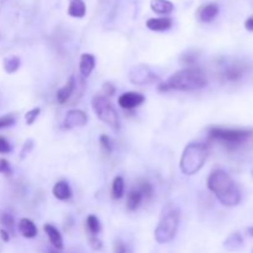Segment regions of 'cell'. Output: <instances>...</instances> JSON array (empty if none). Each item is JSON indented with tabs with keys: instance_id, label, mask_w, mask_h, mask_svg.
Here are the masks:
<instances>
[{
	"instance_id": "obj_27",
	"label": "cell",
	"mask_w": 253,
	"mask_h": 253,
	"mask_svg": "<svg viewBox=\"0 0 253 253\" xmlns=\"http://www.w3.org/2000/svg\"><path fill=\"white\" fill-rule=\"evenodd\" d=\"M13 171H11L10 163L5 160V158H0V174L4 176H11Z\"/></svg>"
},
{
	"instance_id": "obj_39",
	"label": "cell",
	"mask_w": 253,
	"mask_h": 253,
	"mask_svg": "<svg viewBox=\"0 0 253 253\" xmlns=\"http://www.w3.org/2000/svg\"><path fill=\"white\" fill-rule=\"evenodd\" d=\"M49 253H58V252H57V250H56V251H49Z\"/></svg>"
},
{
	"instance_id": "obj_14",
	"label": "cell",
	"mask_w": 253,
	"mask_h": 253,
	"mask_svg": "<svg viewBox=\"0 0 253 253\" xmlns=\"http://www.w3.org/2000/svg\"><path fill=\"white\" fill-rule=\"evenodd\" d=\"M87 8L83 0H69L68 5V15L75 19H82L86 16Z\"/></svg>"
},
{
	"instance_id": "obj_32",
	"label": "cell",
	"mask_w": 253,
	"mask_h": 253,
	"mask_svg": "<svg viewBox=\"0 0 253 253\" xmlns=\"http://www.w3.org/2000/svg\"><path fill=\"white\" fill-rule=\"evenodd\" d=\"M15 124V119L13 116H1L0 117V130L10 127Z\"/></svg>"
},
{
	"instance_id": "obj_3",
	"label": "cell",
	"mask_w": 253,
	"mask_h": 253,
	"mask_svg": "<svg viewBox=\"0 0 253 253\" xmlns=\"http://www.w3.org/2000/svg\"><path fill=\"white\" fill-rule=\"evenodd\" d=\"M179 220H181L179 207L173 203L164 205L155 230V240L158 243H168L173 241L178 231Z\"/></svg>"
},
{
	"instance_id": "obj_22",
	"label": "cell",
	"mask_w": 253,
	"mask_h": 253,
	"mask_svg": "<svg viewBox=\"0 0 253 253\" xmlns=\"http://www.w3.org/2000/svg\"><path fill=\"white\" fill-rule=\"evenodd\" d=\"M125 193V182L122 177H116L113 182V198L121 199Z\"/></svg>"
},
{
	"instance_id": "obj_31",
	"label": "cell",
	"mask_w": 253,
	"mask_h": 253,
	"mask_svg": "<svg viewBox=\"0 0 253 253\" xmlns=\"http://www.w3.org/2000/svg\"><path fill=\"white\" fill-rule=\"evenodd\" d=\"M11 150H13V147H11L8 139L4 138V137H0V153L5 155V153L11 152Z\"/></svg>"
},
{
	"instance_id": "obj_12",
	"label": "cell",
	"mask_w": 253,
	"mask_h": 253,
	"mask_svg": "<svg viewBox=\"0 0 253 253\" xmlns=\"http://www.w3.org/2000/svg\"><path fill=\"white\" fill-rule=\"evenodd\" d=\"M94 68H95V57L91 53H83L82 56H80L79 63V69L83 77H89L91 73L93 72Z\"/></svg>"
},
{
	"instance_id": "obj_8",
	"label": "cell",
	"mask_w": 253,
	"mask_h": 253,
	"mask_svg": "<svg viewBox=\"0 0 253 253\" xmlns=\"http://www.w3.org/2000/svg\"><path fill=\"white\" fill-rule=\"evenodd\" d=\"M88 122V116L82 110H69L67 113L63 121L65 129H75V127H83Z\"/></svg>"
},
{
	"instance_id": "obj_23",
	"label": "cell",
	"mask_w": 253,
	"mask_h": 253,
	"mask_svg": "<svg viewBox=\"0 0 253 253\" xmlns=\"http://www.w3.org/2000/svg\"><path fill=\"white\" fill-rule=\"evenodd\" d=\"M242 75V69L237 66H231V67L226 68L224 72V77L229 80H236Z\"/></svg>"
},
{
	"instance_id": "obj_40",
	"label": "cell",
	"mask_w": 253,
	"mask_h": 253,
	"mask_svg": "<svg viewBox=\"0 0 253 253\" xmlns=\"http://www.w3.org/2000/svg\"><path fill=\"white\" fill-rule=\"evenodd\" d=\"M250 232H251V235L253 236V228H252V229H250Z\"/></svg>"
},
{
	"instance_id": "obj_7",
	"label": "cell",
	"mask_w": 253,
	"mask_h": 253,
	"mask_svg": "<svg viewBox=\"0 0 253 253\" xmlns=\"http://www.w3.org/2000/svg\"><path fill=\"white\" fill-rule=\"evenodd\" d=\"M130 80L136 86H143V84H151L158 80V75L152 73V70L148 69L145 66L134 67L130 72Z\"/></svg>"
},
{
	"instance_id": "obj_21",
	"label": "cell",
	"mask_w": 253,
	"mask_h": 253,
	"mask_svg": "<svg viewBox=\"0 0 253 253\" xmlns=\"http://www.w3.org/2000/svg\"><path fill=\"white\" fill-rule=\"evenodd\" d=\"M87 229L89 231V235L96 236L101 230V225L98 217L95 215H89L87 217Z\"/></svg>"
},
{
	"instance_id": "obj_38",
	"label": "cell",
	"mask_w": 253,
	"mask_h": 253,
	"mask_svg": "<svg viewBox=\"0 0 253 253\" xmlns=\"http://www.w3.org/2000/svg\"><path fill=\"white\" fill-rule=\"evenodd\" d=\"M0 235H1V238H3L4 242H8V241L10 240V235H9V231L0 230Z\"/></svg>"
},
{
	"instance_id": "obj_17",
	"label": "cell",
	"mask_w": 253,
	"mask_h": 253,
	"mask_svg": "<svg viewBox=\"0 0 253 253\" xmlns=\"http://www.w3.org/2000/svg\"><path fill=\"white\" fill-rule=\"evenodd\" d=\"M19 231L26 238H34L37 235L36 225L30 219H21L19 222Z\"/></svg>"
},
{
	"instance_id": "obj_35",
	"label": "cell",
	"mask_w": 253,
	"mask_h": 253,
	"mask_svg": "<svg viewBox=\"0 0 253 253\" xmlns=\"http://www.w3.org/2000/svg\"><path fill=\"white\" fill-rule=\"evenodd\" d=\"M32 147H34V142H32V139H29V141L23 145V152H21V158H25V156L32 150Z\"/></svg>"
},
{
	"instance_id": "obj_29",
	"label": "cell",
	"mask_w": 253,
	"mask_h": 253,
	"mask_svg": "<svg viewBox=\"0 0 253 253\" xmlns=\"http://www.w3.org/2000/svg\"><path fill=\"white\" fill-rule=\"evenodd\" d=\"M100 145L106 153H110L113 151V143H111L110 138L105 136V135H101L100 136Z\"/></svg>"
},
{
	"instance_id": "obj_33",
	"label": "cell",
	"mask_w": 253,
	"mask_h": 253,
	"mask_svg": "<svg viewBox=\"0 0 253 253\" xmlns=\"http://www.w3.org/2000/svg\"><path fill=\"white\" fill-rule=\"evenodd\" d=\"M114 253H127L126 245H125V243L122 242L121 240H116V241H115Z\"/></svg>"
},
{
	"instance_id": "obj_5",
	"label": "cell",
	"mask_w": 253,
	"mask_h": 253,
	"mask_svg": "<svg viewBox=\"0 0 253 253\" xmlns=\"http://www.w3.org/2000/svg\"><path fill=\"white\" fill-rule=\"evenodd\" d=\"M92 106H93L94 113H95L100 121L110 126L113 130L119 131L120 125H121L120 124L119 115H117L115 108L106 96L95 95L92 100Z\"/></svg>"
},
{
	"instance_id": "obj_6",
	"label": "cell",
	"mask_w": 253,
	"mask_h": 253,
	"mask_svg": "<svg viewBox=\"0 0 253 253\" xmlns=\"http://www.w3.org/2000/svg\"><path fill=\"white\" fill-rule=\"evenodd\" d=\"M252 131L251 130H233L222 129V127H211L209 130V136L214 139H219L228 145H238L250 138Z\"/></svg>"
},
{
	"instance_id": "obj_20",
	"label": "cell",
	"mask_w": 253,
	"mask_h": 253,
	"mask_svg": "<svg viewBox=\"0 0 253 253\" xmlns=\"http://www.w3.org/2000/svg\"><path fill=\"white\" fill-rule=\"evenodd\" d=\"M3 66L6 73H15L20 68L21 61L18 56H10V57H6L4 60Z\"/></svg>"
},
{
	"instance_id": "obj_2",
	"label": "cell",
	"mask_w": 253,
	"mask_h": 253,
	"mask_svg": "<svg viewBox=\"0 0 253 253\" xmlns=\"http://www.w3.org/2000/svg\"><path fill=\"white\" fill-rule=\"evenodd\" d=\"M207 84V77L202 69L194 67H186L178 70L168 78L160 86L161 92L167 91H194L200 89Z\"/></svg>"
},
{
	"instance_id": "obj_16",
	"label": "cell",
	"mask_w": 253,
	"mask_h": 253,
	"mask_svg": "<svg viewBox=\"0 0 253 253\" xmlns=\"http://www.w3.org/2000/svg\"><path fill=\"white\" fill-rule=\"evenodd\" d=\"M151 9L156 14L167 15L174 10V5L169 0H151Z\"/></svg>"
},
{
	"instance_id": "obj_1",
	"label": "cell",
	"mask_w": 253,
	"mask_h": 253,
	"mask_svg": "<svg viewBox=\"0 0 253 253\" xmlns=\"http://www.w3.org/2000/svg\"><path fill=\"white\" fill-rule=\"evenodd\" d=\"M207 188L215 194L219 202L226 207H236L241 200V194L235 182L222 169H215L207 179Z\"/></svg>"
},
{
	"instance_id": "obj_30",
	"label": "cell",
	"mask_w": 253,
	"mask_h": 253,
	"mask_svg": "<svg viewBox=\"0 0 253 253\" xmlns=\"http://www.w3.org/2000/svg\"><path fill=\"white\" fill-rule=\"evenodd\" d=\"M182 62L188 67H191L196 62V54L194 52H188L184 54V58H182Z\"/></svg>"
},
{
	"instance_id": "obj_10",
	"label": "cell",
	"mask_w": 253,
	"mask_h": 253,
	"mask_svg": "<svg viewBox=\"0 0 253 253\" xmlns=\"http://www.w3.org/2000/svg\"><path fill=\"white\" fill-rule=\"evenodd\" d=\"M173 25L172 23L171 18H153V19H148L147 23H146V26L151 31H157V32H162V31H167L169 30Z\"/></svg>"
},
{
	"instance_id": "obj_28",
	"label": "cell",
	"mask_w": 253,
	"mask_h": 253,
	"mask_svg": "<svg viewBox=\"0 0 253 253\" xmlns=\"http://www.w3.org/2000/svg\"><path fill=\"white\" fill-rule=\"evenodd\" d=\"M1 222L3 225L8 229L9 231H13L14 230V225H15V221H14V217L11 216L10 214H3L1 216Z\"/></svg>"
},
{
	"instance_id": "obj_4",
	"label": "cell",
	"mask_w": 253,
	"mask_h": 253,
	"mask_svg": "<svg viewBox=\"0 0 253 253\" xmlns=\"http://www.w3.org/2000/svg\"><path fill=\"white\" fill-rule=\"evenodd\" d=\"M207 146L205 143H190L183 151L181 158V171L185 176H193L198 173L204 165L207 158Z\"/></svg>"
},
{
	"instance_id": "obj_13",
	"label": "cell",
	"mask_w": 253,
	"mask_h": 253,
	"mask_svg": "<svg viewBox=\"0 0 253 253\" xmlns=\"http://www.w3.org/2000/svg\"><path fill=\"white\" fill-rule=\"evenodd\" d=\"M75 89V79L74 77H70L69 79L67 80L65 86L61 89H58L57 92V101L60 104H65L69 100V98L72 96V94L74 93Z\"/></svg>"
},
{
	"instance_id": "obj_37",
	"label": "cell",
	"mask_w": 253,
	"mask_h": 253,
	"mask_svg": "<svg viewBox=\"0 0 253 253\" xmlns=\"http://www.w3.org/2000/svg\"><path fill=\"white\" fill-rule=\"evenodd\" d=\"M245 27L248 30V31H253V18H250L246 20Z\"/></svg>"
},
{
	"instance_id": "obj_25",
	"label": "cell",
	"mask_w": 253,
	"mask_h": 253,
	"mask_svg": "<svg viewBox=\"0 0 253 253\" xmlns=\"http://www.w3.org/2000/svg\"><path fill=\"white\" fill-rule=\"evenodd\" d=\"M241 243H242V238H241V236H238L237 233H236V235L230 236V237L228 238V241L225 242V246L228 248H230V250H233V248H237L238 246H241Z\"/></svg>"
},
{
	"instance_id": "obj_15",
	"label": "cell",
	"mask_w": 253,
	"mask_h": 253,
	"mask_svg": "<svg viewBox=\"0 0 253 253\" xmlns=\"http://www.w3.org/2000/svg\"><path fill=\"white\" fill-rule=\"evenodd\" d=\"M52 191H53V195L58 200H68L72 198V189H70L69 184L67 182L61 181L58 183H56Z\"/></svg>"
},
{
	"instance_id": "obj_18",
	"label": "cell",
	"mask_w": 253,
	"mask_h": 253,
	"mask_svg": "<svg viewBox=\"0 0 253 253\" xmlns=\"http://www.w3.org/2000/svg\"><path fill=\"white\" fill-rule=\"evenodd\" d=\"M219 14V6L216 4H207L200 10L199 18L203 23H210L214 20Z\"/></svg>"
},
{
	"instance_id": "obj_9",
	"label": "cell",
	"mask_w": 253,
	"mask_h": 253,
	"mask_svg": "<svg viewBox=\"0 0 253 253\" xmlns=\"http://www.w3.org/2000/svg\"><path fill=\"white\" fill-rule=\"evenodd\" d=\"M117 103H119L120 108L126 109V110H132V109L137 108V106L145 103V96L142 94L136 93V92H127V93L120 95Z\"/></svg>"
},
{
	"instance_id": "obj_19",
	"label": "cell",
	"mask_w": 253,
	"mask_h": 253,
	"mask_svg": "<svg viewBox=\"0 0 253 253\" xmlns=\"http://www.w3.org/2000/svg\"><path fill=\"white\" fill-rule=\"evenodd\" d=\"M142 199H143V196L142 194H141V191H139L137 188L132 189V190L129 193V195H127V199H126L127 209H129L130 211L136 210L137 207H139V204L142 203Z\"/></svg>"
},
{
	"instance_id": "obj_24",
	"label": "cell",
	"mask_w": 253,
	"mask_h": 253,
	"mask_svg": "<svg viewBox=\"0 0 253 253\" xmlns=\"http://www.w3.org/2000/svg\"><path fill=\"white\" fill-rule=\"evenodd\" d=\"M137 189L141 191V194H142L143 198H151V196H152V193H153L152 186H151V184L148 183V182H146V181L141 182V183L138 184V188Z\"/></svg>"
},
{
	"instance_id": "obj_11",
	"label": "cell",
	"mask_w": 253,
	"mask_h": 253,
	"mask_svg": "<svg viewBox=\"0 0 253 253\" xmlns=\"http://www.w3.org/2000/svg\"><path fill=\"white\" fill-rule=\"evenodd\" d=\"M44 230H45V232L47 233V236H48V240H49V242L52 243V246H53L56 250H62L63 238H62V235H61L60 231H58L57 229L54 228L53 225H51V224L45 225Z\"/></svg>"
},
{
	"instance_id": "obj_26",
	"label": "cell",
	"mask_w": 253,
	"mask_h": 253,
	"mask_svg": "<svg viewBox=\"0 0 253 253\" xmlns=\"http://www.w3.org/2000/svg\"><path fill=\"white\" fill-rule=\"evenodd\" d=\"M40 113H41V109L40 108H35L32 109V110L27 111V114H26V124L27 125H32L35 121L37 120V117H39Z\"/></svg>"
},
{
	"instance_id": "obj_36",
	"label": "cell",
	"mask_w": 253,
	"mask_h": 253,
	"mask_svg": "<svg viewBox=\"0 0 253 253\" xmlns=\"http://www.w3.org/2000/svg\"><path fill=\"white\" fill-rule=\"evenodd\" d=\"M104 91H105V94H106V95H104V96H106V98H109V96H113L115 93V88L111 83H105V84H104Z\"/></svg>"
},
{
	"instance_id": "obj_34",
	"label": "cell",
	"mask_w": 253,
	"mask_h": 253,
	"mask_svg": "<svg viewBox=\"0 0 253 253\" xmlns=\"http://www.w3.org/2000/svg\"><path fill=\"white\" fill-rule=\"evenodd\" d=\"M89 243H91V246L93 250L98 251L101 248V242H100V240L98 238V236L89 235Z\"/></svg>"
}]
</instances>
